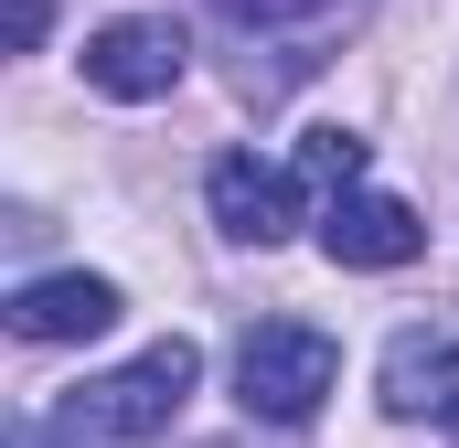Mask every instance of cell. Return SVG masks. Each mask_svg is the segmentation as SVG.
Returning a JSON list of instances; mask_svg holds the SVG:
<instances>
[{
  "instance_id": "cell-1",
  "label": "cell",
  "mask_w": 459,
  "mask_h": 448,
  "mask_svg": "<svg viewBox=\"0 0 459 448\" xmlns=\"http://www.w3.org/2000/svg\"><path fill=\"white\" fill-rule=\"evenodd\" d=\"M193 384H204V352L171 332V341H150V352H128L117 374L75 384V395H65V427L97 438V448H139V438H160V427L193 406Z\"/></svg>"
},
{
  "instance_id": "cell-2",
  "label": "cell",
  "mask_w": 459,
  "mask_h": 448,
  "mask_svg": "<svg viewBox=\"0 0 459 448\" xmlns=\"http://www.w3.org/2000/svg\"><path fill=\"white\" fill-rule=\"evenodd\" d=\"M332 384H342V341L310 332V321H256L235 341V406L267 427H310Z\"/></svg>"
},
{
  "instance_id": "cell-3",
  "label": "cell",
  "mask_w": 459,
  "mask_h": 448,
  "mask_svg": "<svg viewBox=\"0 0 459 448\" xmlns=\"http://www.w3.org/2000/svg\"><path fill=\"white\" fill-rule=\"evenodd\" d=\"M204 203H214V224H225L235 246H278V235L321 224L310 182H299V171H278V160H256V150H225V160L204 171Z\"/></svg>"
},
{
  "instance_id": "cell-4",
  "label": "cell",
  "mask_w": 459,
  "mask_h": 448,
  "mask_svg": "<svg viewBox=\"0 0 459 448\" xmlns=\"http://www.w3.org/2000/svg\"><path fill=\"white\" fill-rule=\"evenodd\" d=\"M182 65H193V43H182L171 22H150V11H128V22H97V32H86V86L117 97V108L171 97V86H182Z\"/></svg>"
},
{
  "instance_id": "cell-5",
  "label": "cell",
  "mask_w": 459,
  "mask_h": 448,
  "mask_svg": "<svg viewBox=\"0 0 459 448\" xmlns=\"http://www.w3.org/2000/svg\"><path fill=\"white\" fill-rule=\"evenodd\" d=\"M117 278H86V267H54V278H22L11 289V332L22 341H97V332H117Z\"/></svg>"
},
{
  "instance_id": "cell-6",
  "label": "cell",
  "mask_w": 459,
  "mask_h": 448,
  "mask_svg": "<svg viewBox=\"0 0 459 448\" xmlns=\"http://www.w3.org/2000/svg\"><path fill=\"white\" fill-rule=\"evenodd\" d=\"M374 395H385V417H438L459 427V332H395L385 341V363H374Z\"/></svg>"
},
{
  "instance_id": "cell-7",
  "label": "cell",
  "mask_w": 459,
  "mask_h": 448,
  "mask_svg": "<svg viewBox=\"0 0 459 448\" xmlns=\"http://www.w3.org/2000/svg\"><path fill=\"white\" fill-rule=\"evenodd\" d=\"M428 246V224H417V203H395V193H342V203H321V256L332 267H406Z\"/></svg>"
},
{
  "instance_id": "cell-8",
  "label": "cell",
  "mask_w": 459,
  "mask_h": 448,
  "mask_svg": "<svg viewBox=\"0 0 459 448\" xmlns=\"http://www.w3.org/2000/svg\"><path fill=\"white\" fill-rule=\"evenodd\" d=\"M289 171L310 182V203H342V193H363V171H374V139L363 128H310Z\"/></svg>"
},
{
  "instance_id": "cell-9",
  "label": "cell",
  "mask_w": 459,
  "mask_h": 448,
  "mask_svg": "<svg viewBox=\"0 0 459 448\" xmlns=\"http://www.w3.org/2000/svg\"><path fill=\"white\" fill-rule=\"evenodd\" d=\"M235 32H278V22H310V11H332V0H214Z\"/></svg>"
},
{
  "instance_id": "cell-10",
  "label": "cell",
  "mask_w": 459,
  "mask_h": 448,
  "mask_svg": "<svg viewBox=\"0 0 459 448\" xmlns=\"http://www.w3.org/2000/svg\"><path fill=\"white\" fill-rule=\"evenodd\" d=\"M43 22H54V11H43V0H11V43H22V54H32V43H43Z\"/></svg>"
},
{
  "instance_id": "cell-11",
  "label": "cell",
  "mask_w": 459,
  "mask_h": 448,
  "mask_svg": "<svg viewBox=\"0 0 459 448\" xmlns=\"http://www.w3.org/2000/svg\"><path fill=\"white\" fill-rule=\"evenodd\" d=\"M11 448H54V438H32V427H22V438H11Z\"/></svg>"
}]
</instances>
